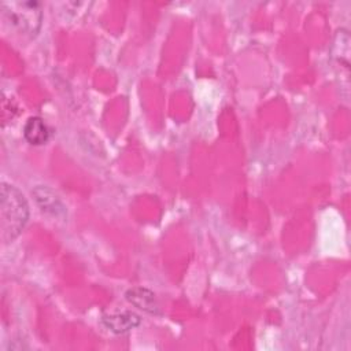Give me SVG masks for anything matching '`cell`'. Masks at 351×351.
Segmentation results:
<instances>
[{
  "label": "cell",
  "instance_id": "3957f363",
  "mask_svg": "<svg viewBox=\"0 0 351 351\" xmlns=\"http://www.w3.org/2000/svg\"><path fill=\"white\" fill-rule=\"evenodd\" d=\"M103 325L114 333H125L140 325L141 318L133 311H118L104 314L101 318Z\"/></svg>",
  "mask_w": 351,
  "mask_h": 351
},
{
  "label": "cell",
  "instance_id": "8992f818",
  "mask_svg": "<svg viewBox=\"0 0 351 351\" xmlns=\"http://www.w3.org/2000/svg\"><path fill=\"white\" fill-rule=\"evenodd\" d=\"M25 138L33 145H41L49 138V129L40 117H30L23 126Z\"/></svg>",
  "mask_w": 351,
  "mask_h": 351
},
{
  "label": "cell",
  "instance_id": "7a4b0ae2",
  "mask_svg": "<svg viewBox=\"0 0 351 351\" xmlns=\"http://www.w3.org/2000/svg\"><path fill=\"white\" fill-rule=\"evenodd\" d=\"M1 12L5 21L21 34L34 37L41 26L43 11L37 1H3Z\"/></svg>",
  "mask_w": 351,
  "mask_h": 351
},
{
  "label": "cell",
  "instance_id": "5b68a950",
  "mask_svg": "<svg viewBox=\"0 0 351 351\" xmlns=\"http://www.w3.org/2000/svg\"><path fill=\"white\" fill-rule=\"evenodd\" d=\"M125 298L129 303H132L134 307L148 313V314H158L159 306L155 298V293L144 287H136L126 291Z\"/></svg>",
  "mask_w": 351,
  "mask_h": 351
},
{
  "label": "cell",
  "instance_id": "277c9868",
  "mask_svg": "<svg viewBox=\"0 0 351 351\" xmlns=\"http://www.w3.org/2000/svg\"><path fill=\"white\" fill-rule=\"evenodd\" d=\"M36 203L40 206V208L51 215H62L64 214V206L60 200V197L48 186L38 185L32 191Z\"/></svg>",
  "mask_w": 351,
  "mask_h": 351
},
{
  "label": "cell",
  "instance_id": "6da1fadb",
  "mask_svg": "<svg viewBox=\"0 0 351 351\" xmlns=\"http://www.w3.org/2000/svg\"><path fill=\"white\" fill-rule=\"evenodd\" d=\"M29 218V206L19 189L1 184L0 191V237L4 244L19 236Z\"/></svg>",
  "mask_w": 351,
  "mask_h": 351
}]
</instances>
